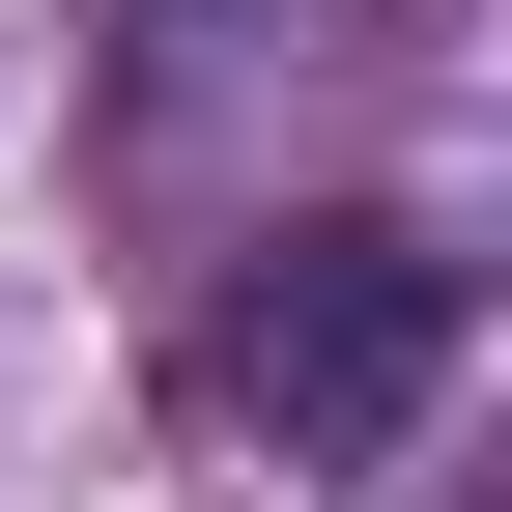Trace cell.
I'll use <instances>...</instances> for the list:
<instances>
[{
	"label": "cell",
	"mask_w": 512,
	"mask_h": 512,
	"mask_svg": "<svg viewBox=\"0 0 512 512\" xmlns=\"http://www.w3.org/2000/svg\"><path fill=\"white\" fill-rule=\"evenodd\" d=\"M228 399L285 427V456H399V427L456 399V256L427 228H285L228 285Z\"/></svg>",
	"instance_id": "1"
}]
</instances>
